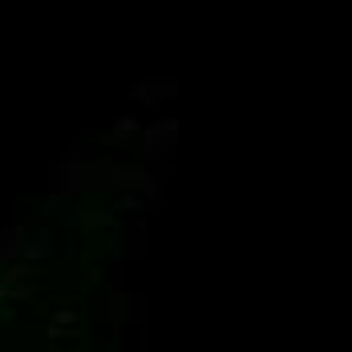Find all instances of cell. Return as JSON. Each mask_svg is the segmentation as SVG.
I'll list each match as a JSON object with an SVG mask.
<instances>
[{
	"label": "cell",
	"mask_w": 352,
	"mask_h": 352,
	"mask_svg": "<svg viewBox=\"0 0 352 352\" xmlns=\"http://www.w3.org/2000/svg\"><path fill=\"white\" fill-rule=\"evenodd\" d=\"M175 134H178V126L166 118V122H158V126H154L146 138L154 142V154H162V150H170V146H175Z\"/></svg>",
	"instance_id": "cell-1"
},
{
	"label": "cell",
	"mask_w": 352,
	"mask_h": 352,
	"mask_svg": "<svg viewBox=\"0 0 352 352\" xmlns=\"http://www.w3.org/2000/svg\"><path fill=\"white\" fill-rule=\"evenodd\" d=\"M134 94H138L142 102H158V98H170V94H175V85H138Z\"/></svg>",
	"instance_id": "cell-2"
}]
</instances>
